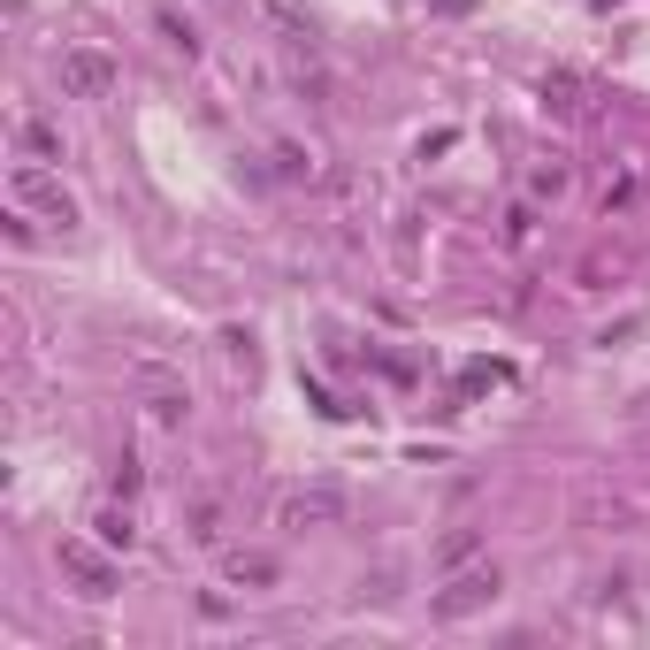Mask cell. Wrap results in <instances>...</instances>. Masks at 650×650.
<instances>
[{"instance_id":"obj_8","label":"cell","mask_w":650,"mask_h":650,"mask_svg":"<svg viewBox=\"0 0 650 650\" xmlns=\"http://www.w3.org/2000/svg\"><path fill=\"white\" fill-rule=\"evenodd\" d=\"M475 551H482V528H452V536L436 543V566H444V574H459V566L475 559Z\"/></svg>"},{"instance_id":"obj_10","label":"cell","mask_w":650,"mask_h":650,"mask_svg":"<svg viewBox=\"0 0 650 650\" xmlns=\"http://www.w3.org/2000/svg\"><path fill=\"white\" fill-rule=\"evenodd\" d=\"M230 582L238 589H268L276 582V559H230Z\"/></svg>"},{"instance_id":"obj_1","label":"cell","mask_w":650,"mask_h":650,"mask_svg":"<svg viewBox=\"0 0 650 650\" xmlns=\"http://www.w3.org/2000/svg\"><path fill=\"white\" fill-rule=\"evenodd\" d=\"M8 199H16L23 215L54 222V230H69V222H77V199H69V184L46 169V161H16V169H8Z\"/></svg>"},{"instance_id":"obj_4","label":"cell","mask_w":650,"mask_h":650,"mask_svg":"<svg viewBox=\"0 0 650 650\" xmlns=\"http://www.w3.org/2000/svg\"><path fill=\"white\" fill-rule=\"evenodd\" d=\"M490 597H498V566H459L452 582H444V597H436V620H467Z\"/></svg>"},{"instance_id":"obj_12","label":"cell","mask_w":650,"mask_h":650,"mask_svg":"<svg viewBox=\"0 0 650 650\" xmlns=\"http://www.w3.org/2000/svg\"><path fill=\"white\" fill-rule=\"evenodd\" d=\"M536 238V207H513V215H505V245H528Z\"/></svg>"},{"instance_id":"obj_2","label":"cell","mask_w":650,"mask_h":650,"mask_svg":"<svg viewBox=\"0 0 650 650\" xmlns=\"http://www.w3.org/2000/svg\"><path fill=\"white\" fill-rule=\"evenodd\" d=\"M54 77H62V100H108V92L123 85V62L100 54V46H62Z\"/></svg>"},{"instance_id":"obj_11","label":"cell","mask_w":650,"mask_h":650,"mask_svg":"<svg viewBox=\"0 0 650 650\" xmlns=\"http://www.w3.org/2000/svg\"><path fill=\"white\" fill-rule=\"evenodd\" d=\"M161 39H169L176 54H184V62L199 54V31H192V23H176V16H161Z\"/></svg>"},{"instance_id":"obj_3","label":"cell","mask_w":650,"mask_h":650,"mask_svg":"<svg viewBox=\"0 0 650 650\" xmlns=\"http://www.w3.org/2000/svg\"><path fill=\"white\" fill-rule=\"evenodd\" d=\"M337 520H345V490H291V498L276 505V528H291V536L337 528Z\"/></svg>"},{"instance_id":"obj_9","label":"cell","mask_w":650,"mask_h":650,"mask_svg":"<svg viewBox=\"0 0 650 650\" xmlns=\"http://www.w3.org/2000/svg\"><path fill=\"white\" fill-rule=\"evenodd\" d=\"M192 543H222V498H192Z\"/></svg>"},{"instance_id":"obj_6","label":"cell","mask_w":650,"mask_h":650,"mask_svg":"<svg viewBox=\"0 0 650 650\" xmlns=\"http://www.w3.org/2000/svg\"><path fill=\"white\" fill-rule=\"evenodd\" d=\"M16 146L31 153V161H62V130L46 123V115H23V123H16Z\"/></svg>"},{"instance_id":"obj_7","label":"cell","mask_w":650,"mask_h":650,"mask_svg":"<svg viewBox=\"0 0 650 650\" xmlns=\"http://www.w3.org/2000/svg\"><path fill=\"white\" fill-rule=\"evenodd\" d=\"M92 536L108 543V551H130V543H138V520H130V498H123V505H100V520H92Z\"/></svg>"},{"instance_id":"obj_5","label":"cell","mask_w":650,"mask_h":650,"mask_svg":"<svg viewBox=\"0 0 650 650\" xmlns=\"http://www.w3.org/2000/svg\"><path fill=\"white\" fill-rule=\"evenodd\" d=\"M62 574L85 589V597H115V589H123V566L100 559V551H92V543H77V536L62 543Z\"/></svg>"}]
</instances>
